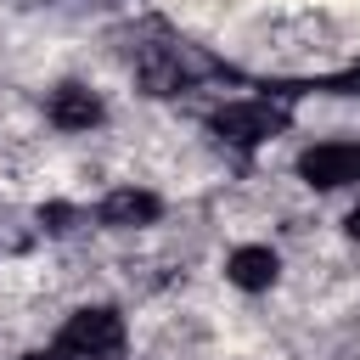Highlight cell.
Here are the masks:
<instances>
[{
    "label": "cell",
    "mask_w": 360,
    "mask_h": 360,
    "mask_svg": "<svg viewBox=\"0 0 360 360\" xmlns=\"http://www.w3.org/2000/svg\"><path fill=\"white\" fill-rule=\"evenodd\" d=\"M56 343L73 354V360H107L124 349V315L112 304H90V309H73L56 332Z\"/></svg>",
    "instance_id": "cell-1"
},
{
    "label": "cell",
    "mask_w": 360,
    "mask_h": 360,
    "mask_svg": "<svg viewBox=\"0 0 360 360\" xmlns=\"http://www.w3.org/2000/svg\"><path fill=\"white\" fill-rule=\"evenodd\" d=\"M208 129L219 141H231V146H259L276 129H287V107L281 101H231V107H219L208 118Z\"/></svg>",
    "instance_id": "cell-2"
},
{
    "label": "cell",
    "mask_w": 360,
    "mask_h": 360,
    "mask_svg": "<svg viewBox=\"0 0 360 360\" xmlns=\"http://www.w3.org/2000/svg\"><path fill=\"white\" fill-rule=\"evenodd\" d=\"M298 174H304V186H321V191L354 186L360 180V141H321V146L298 152Z\"/></svg>",
    "instance_id": "cell-3"
},
{
    "label": "cell",
    "mask_w": 360,
    "mask_h": 360,
    "mask_svg": "<svg viewBox=\"0 0 360 360\" xmlns=\"http://www.w3.org/2000/svg\"><path fill=\"white\" fill-rule=\"evenodd\" d=\"M158 214H163V202H158L152 191H135V186H124V191H107V197H101V208H96V219H101V225H112V231L152 225Z\"/></svg>",
    "instance_id": "cell-4"
},
{
    "label": "cell",
    "mask_w": 360,
    "mask_h": 360,
    "mask_svg": "<svg viewBox=\"0 0 360 360\" xmlns=\"http://www.w3.org/2000/svg\"><path fill=\"white\" fill-rule=\"evenodd\" d=\"M45 112H51L56 129H90V124H101V101L84 84H56L51 101H45Z\"/></svg>",
    "instance_id": "cell-5"
},
{
    "label": "cell",
    "mask_w": 360,
    "mask_h": 360,
    "mask_svg": "<svg viewBox=\"0 0 360 360\" xmlns=\"http://www.w3.org/2000/svg\"><path fill=\"white\" fill-rule=\"evenodd\" d=\"M225 276L242 287V292H264V287H276V276H281V259L270 253V248H236L231 253V264H225Z\"/></svg>",
    "instance_id": "cell-6"
},
{
    "label": "cell",
    "mask_w": 360,
    "mask_h": 360,
    "mask_svg": "<svg viewBox=\"0 0 360 360\" xmlns=\"http://www.w3.org/2000/svg\"><path fill=\"white\" fill-rule=\"evenodd\" d=\"M135 68H141V84H146L152 96H174V90L186 84V62H180V51H163V45H146Z\"/></svg>",
    "instance_id": "cell-7"
},
{
    "label": "cell",
    "mask_w": 360,
    "mask_h": 360,
    "mask_svg": "<svg viewBox=\"0 0 360 360\" xmlns=\"http://www.w3.org/2000/svg\"><path fill=\"white\" fill-rule=\"evenodd\" d=\"M22 360H73L62 343H51V349H34V354H22Z\"/></svg>",
    "instance_id": "cell-8"
},
{
    "label": "cell",
    "mask_w": 360,
    "mask_h": 360,
    "mask_svg": "<svg viewBox=\"0 0 360 360\" xmlns=\"http://www.w3.org/2000/svg\"><path fill=\"white\" fill-rule=\"evenodd\" d=\"M349 236H354V242H360V208H354V214H349Z\"/></svg>",
    "instance_id": "cell-9"
},
{
    "label": "cell",
    "mask_w": 360,
    "mask_h": 360,
    "mask_svg": "<svg viewBox=\"0 0 360 360\" xmlns=\"http://www.w3.org/2000/svg\"><path fill=\"white\" fill-rule=\"evenodd\" d=\"M107 360H112V354H107Z\"/></svg>",
    "instance_id": "cell-10"
}]
</instances>
